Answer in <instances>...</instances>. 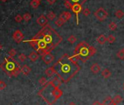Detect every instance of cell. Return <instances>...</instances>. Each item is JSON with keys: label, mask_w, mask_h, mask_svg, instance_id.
Returning <instances> with one entry per match:
<instances>
[{"label": "cell", "mask_w": 124, "mask_h": 105, "mask_svg": "<svg viewBox=\"0 0 124 105\" xmlns=\"http://www.w3.org/2000/svg\"><path fill=\"white\" fill-rule=\"evenodd\" d=\"M63 40L62 37L49 24L42 28L31 39L25 40L34 49L39 55L42 56L53 50Z\"/></svg>", "instance_id": "1"}, {"label": "cell", "mask_w": 124, "mask_h": 105, "mask_svg": "<svg viewBox=\"0 0 124 105\" xmlns=\"http://www.w3.org/2000/svg\"><path fill=\"white\" fill-rule=\"evenodd\" d=\"M73 56L64 54L53 66L55 74L61 79L62 82L67 83L80 70V66Z\"/></svg>", "instance_id": "2"}, {"label": "cell", "mask_w": 124, "mask_h": 105, "mask_svg": "<svg viewBox=\"0 0 124 105\" xmlns=\"http://www.w3.org/2000/svg\"><path fill=\"white\" fill-rule=\"evenodd\" d=\"M37 94L47 104V105H53L58 99L63 96V91L59 89V88L53 86L49 81L38 91Z\"/></svg>", "instance_id": "3"}, {"label": "cell", "mask_w": 124, "mask_h": 105, "mask_svg": "<svg viewBox=\"0 0 124 105\" xmlns=\"http://www.w3.org/2000/svg\"><path fill=\"white\" fill-rule=\"evenodd\" d=\"M96 52V49L89 45L86 42L83 41L80 42L75 48L73 56L83 63H85L91 56Z\"/></svg>", "instance_id": "4"}, {"label": "cell", "mask_w": 124, "mask_h": 105, "mask_svg": "<svg viewBox=\"0 0 124 105\" xmlns=\"http://www.w3.org/2000/svg\"><path fill=\"white\" fill-rule=\"evenodd\" d=\"M0 68L10 77H17L21 73V64L13 57L5 58L4 61L0 64Z\"/></svg>", "instance_id": "5"}, {"label": "cell", "mask_w": 124, "mask_h": 105, "mask_svg": "<svg viewBox=\"0 0 124 105\" xmlns=\"http://www.w3.org/2000/svg\"><path fill=\"white\" fill-rule=\"evenodd\" d=\"M94 16L96 18L97 20L99 21H104L108 16L107 12L102 8H99L95 13H94Z\"/></svg>", "instance_id": "6"}, {"label": "cell", "mask_w": 124, "mask_h": 105, "mask_svg": "<svg viewBox=\"0 0 124 105\" xmlns=\"http://www.w3.org/2000/svg\"><path fill=\"white\" fill-rule=\"evenodd\" d=\"M71 10L74 13L77 15V24H79V13L83 10V6L79 4H74L72 5Z\"/></svg>", "instance_id": "7"}, {"label": "cell", "mask_w": 124, "mask_h": 105, "mask_svg": "<svg viewBox=\"0 0 124 105\" xmlns=\"http://www.w3.org/2000/svg\"><path fill=\"white\" fill-rule=\"evenodd\" d=\"M42 59L43 61L46 64L48 65V64H51L53 61V60L55 59V56L53 54H51L50 52H47V53H45V54H43L42 56Z\"/></svg>", "instance_id": "8"}, {"label": "cell", "mask_w": 124, "mask_h": 105, "mask_svg": "<svg viewBox=\"0 0 124 105\" xmlns=\"http://www.w3.org/2000/svg\"><path fill=\"white\" fill-rule=\"evenodd\" d=\"M23 33L20 30H16L13 34V38L16 43H21L23 39Z\"/></svg>", "instance_id": "9"}, {"label": "cell", "mask_w": 124, "mask_h": 105, "mask_svg": "<svg viewBox=\"0 0 124 105\" xmlns=\"http://www.w3.org/2000/svg\"><path fill=\"white\" fill-rule=\"evenodd\" d=\"M37 23L38 25H39L40 26L44 27L45 26H46L48 23V20H47V17H45L44 15H42L37 19Z\"/></svg>", "instance_id": "10"}, {"label": "cell", "mask_w": 124, "mask_h": 105, "mask_svg": "<svg viewBox=\"0 0 124 105\" xmlns=\"http://www.w3.org/2000/svg\"><path fill=\"white\" fill-rule=\"evenodd\" d=\"M59 18H61L62 20H64L65 22H67L72 18V14L70 12H63L60 15Z\"/></svg>", "instance_id": "11"}, {"label": "cell", "mask_w": 124, "mask_h": 105, "mask_svg": "<svg viewBox=\"0 0 124 105\" xmlns=\"http://www.w3.org/2000/svg\"><path fill=\"white\" fill-rule=\"evenodd\" d=\"M51 83H52V85H53V86H55V88H59L61 85V84H62V81L61 80V79L60 78H58V77H54L52 80H50V81Z\"/></svg>", "instance_id": "12"}, {"label": "cell", "mask_w": 124, "mask_h": 105, "mask_svg": "<svg viewBox=\"0 0 124 105\" xmlns=\"http://www.w3.org/2000/svg\"><path fill=\"white\" fill-rule=\"evenodd\" d=\"M31 69L28 66V65H23L22 67H21V72L24 75H29V73L31 72Z\"/></svg>", "instance_id": "13"}, {"label": "cell", "mask_w": 124, "mask_h": 105, "mask_svg": "<svg viewBox=\"0 0 124 105\" xmlns=\"http://www.w3.org/2000/svg\"><path fill=\"white\" fill-rule=\"evenodd\" d=\"M29 59L32 62H35V61H37V60H38V59H39V54L37 53V52L33 51V52H31V53L29 54Z\"/></svg>", "instance_id": "14"}, {"label": "cell", "mask_w": 124, "mask_h": 105, "mask_svg": "<svg viewBox=\"0 0 124 105\" xmlns=\"http://www.w3.org/2000/svg\"><path fill=\"white\" fill-rule=\"evenodd\" d=\"M91 72H92L93 74H97V73H99V72H100L101 67H100V66H99L98 64L95 63V64H93L91 67Z\"/></svg>", "instance_id": "15"}, {"label": "cell", "mask_w": 124, "mask_h": 105, "mask_svg": "<svg viewBox=\"0 0 124 105\" xmlns=\"http://www.w3.org/2000/svg\"><path fill=\"white\" fill-rule=\"evenodd\" d=\"M96 41L98 42L99 44H100V45H104V44H105V42H107V38L105 37L104 35L101 34L100 36H99V37H97Z\"/></svg>", "instance_id": "16"}, {"label": "cell", "mask_w": 124, "mask_h": 105, "mask_svg": "<svg viewBox=\"0 0 124 105\" xmlns=\"http://www.w3.org/2000/svg\"><path fill=\"white\" fill-rule=\"evenodd\" d=\"M45 73L46 76H47V77H51L55 74V72H54V70H53V68L51 67L47 68V69L45 70Z\"/></svg>", "instance_id": "17"}, {"label": "cell", "mask_w": 124, "mask_h": 105, "mask_svg": "<svg viewBox=\"0 0 124 105\" xmlns=\"http://www.w3.org/2000/svg\"><path fill=\"white\" fill-rule=\"evenodd\" d=\"M40 3H41V2L38 1V0H31V2H30V5H31L33 8L37 9V8H38V7L40 5Z\"/></svg>", "instance_id": "18"}, {"label": "cell", "mask_w": 124, "mask_h": 105, "mask_svg": "<svg viewBox=\"0 0 124 105\" xmlns=\"http://www.w3.org/2000/svg\"><path fill=\"white\" fill-rule=\"evenodd\" d=\"M101 75L105 78H108V77H109L111 76V72L108 69H104L101 72Z\"/></svg>", "instance_id": "19"}, {"label": "cell", "mask_w": 124, "mask_h": 105, "mask_svg": "<svg viewBox=\"0 0 124 105\" xmlns=\"http://www.w3.org/2000/svg\"><path fill=\"white\" fill-rule=\"evenodd\" d=\"M112 102H113L112 98L110 96H109V97H107V98L103 101L102 105H110Z\"/></svg>", "instance_id": "20"}, {"label": "cell", "mask_w": 124, "mask_h": 105, "mask_svg": "<svg viewBox=\"0 0 124 105\" xmlns=\"http://www.w3.org/2000/svg\"><path fill=\"white\" fill-rule=\"evenodd\" d=\"M65 23H66V22H65L64 20H62V19H61V18H58L55 21V24L57 26H58V27L62 26H63Z\"/></svg>", "instance_id": "21"}, {"label": "cell", "mask_w": 124, "mask_h": 105, "mask_svg": "<svg viewBox=\"0 0 124 105\" xmlns=\"http://www.w3.org/2000/svg\"><path fill=\"white\" fill-rule=\"evenodd\" d=\"M123 100V98L120 96V95H116L113 98H112V101L115 104H118V103H120Z\"/></svg>", "instance_id": "22"}, {"label": "cell", "mask_w": 124, "mask_h": 105, "mask_svg": "<svg viewBox=\"0 0 124 105\" xmlns=\"http://www.w3.org/2000/svg\"><path fill=\"white\" fill-rule=\"evenodd\" d=\"M115 16L118 18V19H121L123 18L124 16V13L121 10H118L115 12Z\"/></svg>", "instance_id": "23"}, {"label": "cell", "mask_w": 124, "mask_h": 105, "mask_svg": "<svg viewBox=\"0 0 124 105\" xmlns=\"http://www.w3.org/2000/svg\"><path fill=\"white\" fill-rule=\"evenodd\" d=\"M115 37L112 35V34H110L108 36V37L107 38V42H108L109 44H112L113 42H115Z\"/></svg>", "instance_id": "24"}, {"label": "cell", "mask_w": 124, "mask_h": 105, "mask_svg": "<svg viewBox=\"0 0 124 105\" xmlns=\"http://www.w3.org/2000/svg\"><path fill=\"white\" fill-rule=\"evenodd\" d=\"M22 17H23V20H24L26 22H28V21H29L31 19V15L29 13H25Z\"/></svg>", "instance_id": "25"}, {"label": "cell", "mask_w": 124, "mask_h": 105, "mask_svg": "<svg viewBox=\"0 0 124 105\" xmlns=\"http://www.w3.org/2000/svg\"><path fill=\"white\" fill-rule=\"evenodd\" d=\"M47 19L53 21V19H55V18H56V15H55V14L53 12H52V11H50V13L47 14Z\"/></svg>", "instance_id": "26"}, {"label": "cell", "mask_w": 124, "mask_h": 105, "mask_svg": "<svg viewBox=\"0 0 124 105\" xmlns=\"http://www.w3.org/2000/svg\"><path fill=\"white\" fill-rule=\"evenodd\" d=\"M117 24L115 22H111L109 24V29L111 31H115V30L117 29Z\"/></svg>", "instance_id": "27"}, {"label": "cell", "mask_w": 124, "mask_h": 105, "mask_svg": "<svg viewBox=\"0 0 124 105\" xmlns=\"http://www.w3.org/2000/svg\"><path fill=\"white\" fill-rule=\"evenodd\" d=\"M8 54H9V56H10V57H13H13L17 54V51H16V49L12 48V49H10V50H9Z\"/></svg>", "instance_id": "28"}, {"label": "cell", "mask_w": 124, "mask_h": 105, "mask_svg": "<svg viewBox=\"0 0 124 105\" xmlns=\"http://www.w3.org/2000/svg\"><path fill=\"white\" fill-rule=\"evenodd\" d=\"M67 41H68L70 43H71V44H74V43H75V42H76V41H77V38H76L74 35H71V36L68 38Z\"/></svg>", "instance_id": "29"}, {"label": "cell", "mask_w": 124, "mask_h": 105, "mask_svg": "<svg viewBox=\"0 0 124 105\" xmlns=\"http://www.w3.org/2000/svg\"><path fill=\"white\" fill-rule=\"evenodd\" d=\"M117 56L120 59H124V51H123V50H120V51H118V52L117 53Z\"/></svg>", "instance_id": "30"}, {"label": "cell", "mask_w": 124, "mask_h": 105, "mask_svg": "<svg viewBox=\"0 0 124 105\" xmlns=\"http://www.w3.org/2000/svg\"><path fill=\"white\" fill-rule=\"evenodd\" d=\"M26 59H27V56L23 53H21L18 56V59L21 62H24L26 60Z\"/></svg>", "instance_id": "31"}, {"label": "cell", "mask_w": 124, "mask_h": 105, "mask_svg": "<svg viewBox=\"0 0 124 105\" xmlns=\"http://www.w3.org/2000/svg\"><path fill=\"white\" fill-rule=\"evenodd\" d=\"M72 2H74V4H79L80 5H83L87 0H71Z\"/></svg>", "instance_id": "32"}, {"label": "cell", "mask_w": 124, "mask_h": 105, "mask_svg": "<svg viewBox=\"0 0 124 105\" xmlns=\"http://www.w3.org/2000/svg\"><path fill=\"white\" fill-rule=\"evenodd\" d=\"M47 82V81L46 78H45V77H41V78L39 80V83L41 85H43V86H44Z\"/></svg>", "instance_id": "33"}, {"label": "cell", "mask_w": 124, "mask_h": 105, "mask_svg": "<svg viewBox=\"0 0 124 105\" xmlns=\"http://www.w3.org/2000/svg\"><path fill=\"white\" fill-rule=\"evenodd\" d=\"M64 6H65V8H67V9H71V8H72V3L69 1V0H65V2H64Z\"/></svg>", "instance_id": "34"}, {"label": "cell", "mask_w": 124, "mask_h": 105, "mask_svg": "<svg viewBox=\"0 0 124 105\" xmlns=\"http://www.w3.org/2000/svg\"><path fill=\"white\" fill-rule=\"evenodd\" d=\"M6 87H7L6 83H5L4 81H2V80H0V90H2L5 89V88H6Z\"/></svg>", "instance_id": "35"}, {"label": "cell", "mask_w": 124, "mask_h": 105, "mask_svg": "<svg viewBox=\"0 0 124 105\" xmlns=\"http://www.w3.org/2000/svg\"><path fill=\"white\" fill-rule=\"evenodd\" d=\"M83 13L85 16H88L91 14V10L88 8H85V9L83 10Z\"/></svg>", "instance_id": "36"}, {"label": "cell", "mask_w": 124, "mask_h": 105, "mask_svg": "<svg viewBox=\"0 0 124 105\" xmlns=\"http://www.w3.org/2000/svg\"><path fill=\"white\" fill-rule=\"evenodd\" d=\"M15 20L17 23H21L22 20H23V17L21 15H17L16 17H15Z\"/></svg>", "instance_id": "37"}, {"label": "cell", "mask_w": 124, "mask_h": 105, "mask_svg": "<svg viewBox=\"0 0 124 105\" xmlns=\"http://www.w3.org/2000/svg\"><path fill=\"white\" fill-rule=\"evenodd\" d=\"M46 1H47L50 5H53V4L57 1V0H46Z\"/></svg>", "instance_id": "38"}, {"label": "cell", "mask_w": 124, "mask_h": 105, "mask_svg": "<svg viewBox=\"0 0 124 105\" xmlns=\"http://www.w3.org/2000/svg\"><path fill=\"white\" fill-rule=\"evenodd\" d=\"M92 105H102V104L101 103H100L99 101H94L93 103V104Z\"/></svg>", "instance_id": "39"}, {"label": "cell", "mask_w": 124, "mask_h": 105, "mask_svg": "<svg viewBox=\"0 0 124 105\" xmlns=\"http://www.w3.org/2000/svg\"><path fill=\"white\" fill-rule=\"evenodd\" d=\"M69 105H76V104H75V103H74V102H71V103H70V104H69Z\"/></svg>", "instance_id": "40"}, {"label": "cell", "mask_w": 124, "mask_h": 105, "mask_svg": "<svg viewBox=\"0 0 124 105\" xmlns=\"http://www.w3.org/2000/svg\"><path fill=\"white\" fill-rule=\"evenodd\" d=\"M2 49V44L0 43V50H1Z\"/></svg>", "instance_id": "41"}, {"label": "cell", "mask_w": 124, "mask_h": 105, "mask_svg": "<svg viewBox=\"0 0 124 105\" xmlns=\"http://www.w3.org/2000/svg\"><path fill=\"white\" fill-rule=\"evenodd\" d=\"M110 105H117V104H115V103H114V102H112Z\"/></svg>", "instance_id": "42"}, {"label": "cell", "mask_w": 124, "mask_h": 105, "mask_svg": "<svg viewBox=\"0 0 124 105\" xmlns=\"http://www.w3.org/2000/svg\"><path fill=\"white\" fill-rule=\"evenodd\" d=\"M0 1H2V2H7V1H8V0H0Z\"/></svg>", "instance_id": "43"}, {"label": "cell", "mask_w": 124, "mask_h": 105, "mask_svg": "<svg viewBox=\"0 0 124 105\" xmlns=\"http://www.w3.org/2000/svg\"><path fill=\"white\" fill-rule=\"evenodd\" d=\"M123 51H124V48H123Z\"/></svg>", "instance_id": "44"}, {"label": "cell", "mask_w": 124, "mask_h": 105, "mask_svg": "<svg viewBox=\"0 0 124 105\" xmlns=\"http://www.w3.org/2000/svg\"><path fill=\"white\" fill-rule=\"evenodd\" d=\"M46 105H47V104H46Z\"/></svg>", "instance_id": "45"}]
</instances>
